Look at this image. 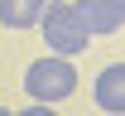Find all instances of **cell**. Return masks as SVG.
I'll return each mask as SVG.
<instances>
[{
    "label": "cell",
    "mask_w": 125,
    "mask_h": 116,
    "mask_svg": "<svg viewBox=\"0 0 125 116\" xmlns=\"http://www.w3.org/2000/svg\"><path fill=\"white\" fill-rule=\"evenodd\" d=\"M72 10L82 15V24H87V34H120L125 29V0H72Z\"/></svg>",
    "instance_id": "obj_3"
},
{
    "label": "cell",
    "mask_w": 125,
    "mask_h": 116,
    "mask_svg": "<svg viewBox=\"0 0 125 116\" xmlns=\"http://www.w3.org/2000/svg\"><path fill=\"white\" fill-rule=\"evenodd\" d=\"M92 97H96V106H101L106 116H125V63H120V58L96 73Z\"/></svg>",
    "instance_id": "obj_4"
},
{
    "label": "cell",
    "mask_w": 125,
    "mask_h": 116,
    "mask_svg": "<svg viewBox=\"0 0 125 116\" xmlns=\"http://www.w3.org/2000/svg\"><path fill=\"white\" fill-rule=\"evenodd\" d=\"M0 116H10V106H0Z\"/></svg>",
    "instance_id": "obj_7"
},
{
    "label": "cell",
    "mask_w": 125,
    "mask_h": 116,
    "mask_svg": "<svg viewBox=\"0 0 125 116\" xmlns=\"http://www.w3.org/2000/svg\"><path fill=\"white\" fill-rule=\"evenodd\" d=\"M48 0H0V24L5 29H34Z\"/></svg>",
    "instance_id": "obj_5"
},
{
    "label": "cell",
    "mask_w": 125,
    "mask_h": 116,
    "mask_svg": "<svg viewBox=\"0 0 125 116\" xmlns=\"http://www.w3.org/2000/svg\"><path fill=\"white\" fill-rule=\"evenodd\" d=\"M39 29H43V44L53 49V58H82L87 44H92V34L82 24V15L72 10V0H48L43 15H39Z\"/></svg>",
    "instance_id": "obj_1"
},
{
    "label": "cell",
    "mask_w": 125,
    "mask_h": 116,
    "mask_svg": "<svg viewBox=\"0 0 125 116\" xmlns=\"http://www.w3.org/2000/svg\"><path fill=\"white\" fill-rule=\"evenodd\" d=\"M10 116H58V111H53V106H34V102H29L24 111H10Z\"/></svg>",
    "instance_id": "obj_6"
},
{
    "label": "cell",
    "mask_w": 125,
    "mask_h": 116,
    "mask_svg": "<svg viewBox=\"0 0 125 116\" xmlns=\"http://www.w3.org/2000/svg\"><path fill=\"white\" fill-rule=\"evenodd\" d=\"M24 92H29L34 106H53V102H67L77 92V68L67 63V58H34L24 68Z\"/></svg>",
    "instance_id": "obj_2"
}]
</instances>
